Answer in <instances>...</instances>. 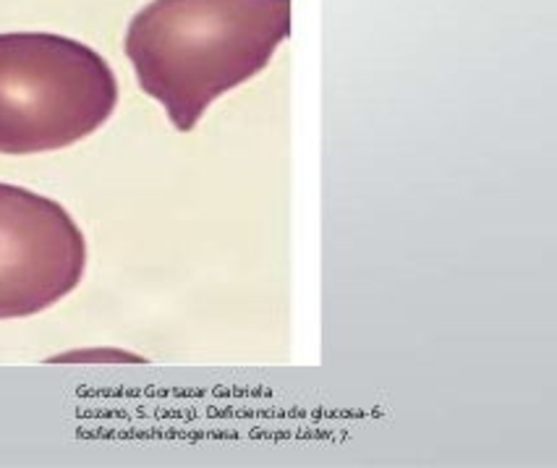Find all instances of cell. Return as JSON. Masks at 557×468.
Returning <instances> with one entry per match:
<instances>
[{
    "label": "cell",
    "instance_id": "3",
    "mask_svg": "<svg viewBox=\"0 0 557 468\" xmlns=\"http://www.w3.org/2000/svg\"><path fill=\"white\" fill-rule=\"evenodd\" d=\"M87 242L55 199L0 184V320L50 309L82 283Z\"/></svg>",
    "mask_w": 557,
    "mask_h": 468
},
{
    "label": "cell",
    "instance_id": "2",
    "mask_svg": "<svg viewBox=\"0 0 557 468\" xmlns=\"http://www.w3.org/2000/svg\"><path fill=\"white\" fill-rule=\"evenodd\" d=\"M119 82L97 50L53 32L0 35V152H53L113 115Z\"/></svg>",
    "mask_w": 557,
    "mask_h": 468
},
{
    "label": "cell",
    "instance_id": "1",
    "mask_svg": "<svg viewBox=\"0 0 557 468\" xmlns=\"http://www.w3.org/2000/svg\"><path fill=\"white\" fill-rule=\"evenodd\" d=\"M290 35V0H152L126 29V56L141 93L178 132L259 74Z\"/></svg>",
    "mask_w": 557,
    "mask_h": 468
}]
</instances>
